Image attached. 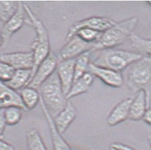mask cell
Here are the masks:
<instances>
[{"mask_svg":"<svg viewBox=\"0 0 151 150\" xmlns=\"http://www.w3.org/2000/svg\"><path fill=\"white\" fill-rule=\"evenodd\" d=\"M127 86L134 93H145L147 109L151 103V57H142L129 66L126 77Z\"/></svg>","mask_w":151,"mask_h":150,"instance_id":"cell-1","label":"cell"},{"mask_svg":"<svg viewBox=\"0 0 151 150\" xmlns=\"http://www.w3.org/2000/svg\"><path fill=\"white\" fill-rule=\"evenodd\" d=\"M40 97L53 119L66 106L68 100L63 93L56 70L38 90Z\"/></svg>","mask_w":151,"mask_h":150,"instance_id":"cell-2","label":"cell"},{"mask_svg":"<svg viewBox=\"0 0 151 150\" xmlns=\"http://www.w3.org/2000/svg\"><path fill=\"white\" fill-rule=\"evenodd\" d=\"M138 17L133 16L116 22L111 28L102 33L100 39L96 43V50L114 49L129 39L138 25Z\"/></svg>","mask_w":151,"mask_h":150,"instance_id":"cell-3","label":"cell"},{"mask_svg":"<svg viewBox=\"0 0 151 150\" xmlns=\"http://www.w3.org/2000/svg\"><path fill=\"white\" fill-rule=\"evenodd\" d=\"M142 58V56L140 53L125 50L108 49L101 50L98 56L91 63L98 66L121 72Z\"/></svg>","mask_w":151,"mask_h":150,"instance_id":"cell-4","label":"cell"},{"mask_svg":"<svg viewBox=\"0 0 151 150\" xmlns=\"http://www.w3.org/2000/svg\"><path fill=\"white\" fill-rule=\"evenodd\" d=\"M24 9L28 16L29 20V23L34 27L37 34L36 38L32 45V52L34 54V64L32 70V76L30 78V80H31L40 64L47 58L50 53V42L49 34L43 23L34 15L32 10L28 5H24Z\"/></svg>","mask_w":151,"mask_h":150,"instance_id":"cell-5","label":"cell"},{"mask_svg":"<svg viewBox=\"0 0 151 150\" xmlns=\"http://www.w3.org/2000/svg\"><path fill=\"white\" fill-rule=\"evenodd\" d=\"M116 21L107 17H91L78 21L72 25L67 35V41L73 37L78 30L89 29L99 32H104L115 25Z\"/></svg>","mask_w":151,"mask_h":150,"instance_id":"cell-6","label":"cell"},{"mask_svg":"<svg viewBox=\"0 0 151 150\" xmlns=\"http://www.w3.org/2000/svg\"><path fill=\"white\" fill-rule=\"evenodd\" d=\"M58 61L56 56L52 52L45 58L37 67L35 74L27 86L38 90L40 86L56 70Z\"/></svg>","mask_w":151,"mask_h":150,"instance_id":"cell-7","label":"cell"},{"mask_svg":"<svg viewBox=\"0 0 151 150\" xmlns=\"http://www.w3.org/2000/svg\"><path fill=\"white\" fill-rule=\"evenodd\" d=\"M96 50V43H88L74 35L67 40V43L60 51V56L63 60L75 59L85 52Z\"/></svg>","mask_w":151,"mask_h":150,"instance_id":"cell-8","label":"cell"},{"mask_svg":"<svg viewBox=\"0 0 151 150\" xmlns=\"http://www.w3.org/2000/svg\"><path fill=\"white\" fill-rule=\"evenodd\" d=\"M0 61L11 66L15 70H32L34 64V54L32 52L2 54Z\"/></svg>","mask_w":151,"mask_h":150,"instance_id":"cell-9","label":"cell"},{"mask_svg":"<svg viewBox=\"0 0 151 150\" xmlns=\"http://www.w3.org/2000/svg\"><path fill=\"white\" fill-rule=\"evenodd\" d=\"M88 72L98 77L105 84L113 88L122 87L124 82V78L121 72L98 66L91 62L89 64Z\"/></svg>","mask_w":151,"mask_h":150,"instance_id":"cell-10","label":"cell"},{"mask_svg":"<svg viewBox=\"0 0 151 150\" xmlns=\"http://www.w3.org/2000/svg\"><path fill=\"white\" fill-rule=\"evenodd\" d=\"M25 11L24 9V4L22 1H19V6L18 11L9 21L5 23L1 31L3 36V43L2 48L5 47L14 34L18 32L22 28L25 23L24 16H25Z\"/></svg>","mask_w":151,"mask_h":150,"instance_id":"cell-11","label":"cell"},{"mask_svg":"<svg viewBox=\"0 0 151 150\" xmlns=\"http://www.w3.org/2000/svg\"><path fill=\"white\" fill-rule=\"evenodd\" d=\"M75 59L63 60L58 64L56 72L64 94L66 95L73 86L74 81Z\"/></svg>","mask_w":151,"mask_h":150,"instance_id":"cell-12","label":"cell"},{"mask_svg":"<svg viewBox=\"0 0 151 150\" xmlns=\"http://www.w3.org/2000/svg\"><path fill=\"white\" fill-rule=\"evenodd\" d=\"M11 106H16L23 110H27L19 94L10 88L4 82L0 81V110Z\"/></svg>","mask_w":151,"mask_h":150,"instance_id":"cell-13","label":"cell"},{"mask_svg":"<svg viewBox=\"0 0 151 150\" xmlns=\"http://www.w3.org/2000/svg\"><path fill=\"white\" fill-rule=\"evenodd\" d=\"M40 103L45 117L48 125H49L54 150H72L70 146L68 145L67 141L62 137V135L60 134L59 131H58L56 126L54 124L53 118L51 117L49 111H47L41 97Z\"/></svg>","mask_w":151,"mask_h":150,"instance_id":"cell-14","label":"cell"},{"mask_svg":"<svg viewBox=\"0 0 151 150\" xmlns=\"http://www.w3.org/2000/svg\"><path fill=\"white\" fill-rule=\"evenodd\" d=\"M76 115L77 111L74 106L70 102L68 101L65 108L53 119L54 124L60 134L63 135L67 131L75 120Z\"/></svg>","mask_w":151,"mask_h":150,"instance_id":"cell-15","label":"cell"},{"mask_svg":"<svg viewBox=\"0 0 151 150\" xmlns=\"http://www.w3.org/2000/svg\"><path fill=\"white\" fill-rule=\"evenodd\" d=\"M132 101V98H127L120 102L113 108L107 120L109 126H114L129 119Z\"/></svg>","mask_w":151,"mask_h":150,"instance_id":"cell-16","label":"cell"},{"mask_svg":"<svg viewBox=\"0 0 151 150\" xmlns=\"http://www.w3.org/2000/svg\"><path fill=\"white\" fill-rule=\"evenodd\" d=\"M147 110L145 93L143 91H139L136 94L135 98L132 99L130 108L129 119L134 121H139L142 119Z\"/></svg>","mask_w":151,"mask_h":150,"instance_id":"cell-17","label":"cell"},{"mask_svg":"<svg viewBox=\"0 0 151 150\" xmlns=\"http://www.w3.org/2000/svg\"><path fill=\"white\" fill-rule=\"evenodd\" d=\"M94 77L93 75L87 71L80 79L76 81L73 83L69 93L67 95V99L68 100L74 97L87 92L92 84L93 83Z\"/></svg>","mask_w":151,"mask_h":150,"instance_id":"cell-18","label":"cell"},{"mask_svg":"<svg viewBox=\"0 0 151 150\" xmlns=\"http://www.w3.org/2000/svg\"><path fill=\"white\" fill-rule=\"evenodd\" d=\"M31 76L32 70H17L11 80L5 83L12 90L17 91L28 85Z\"/></svg>","mask_w":151,"mask_h":150,"instance_id":"cell-19","label":"cell"},{"mask_svg":"<svg viewBox=\"0 0 151 150\" xmlns=\"http://www.w3.org/2000/svg\"><path fill=\"white\" fill-rule=\"evenodd\" d=\"M19 95L27 110H32L40 101L39 91L29 86H26L21 90Z\"/></svg>","mask_w":151,"mask_h":150,"instance_id":"cell-20","label":"cell"},{"mask_svg":"<svg viewBox=\"0 0 151 150\" xmlns=\"http://www.w3.org/2000/svg\"><path fill=\"white\" fill-rule=\"evenodd\" d=\"M27 144L28 150H48L39 131L32 128L27 132Z\"/></svg>","mask_w":151,"mask_h":150,"instance_id":"cell-21","label":"cell"},{"mask_svg":"<svg viewBox=\"0 0 151 150\" xmlns=\"http://www.w3.org/2000/svg\"><path fill=\"white\" fill-rule=\"evenodd\" d=\"M91 52H85L75 59L74 83L88 71L89 64L91 63Z\"/></svg>","mask_w":151,"mask_h":150,"instance_id":"cell-22","label":"cell"},{"mask_svg":"<svg viewBox=\"0 0 151 150\" xmlns=\"http://www.w3.org/2000/svg\"><path fill=\"white\" fill-rule=\"evenodd\" d=\"M130 43L134 49L139 52L151 56V39H145L132 33L129 37Z\"/></svg>","mask_w":151,"mask_h":150,"instance_id":"cell-23","label":"cell"},{"mask_svg":"<svg viewBox=\"0 0 151 150\" xmlns=\"http://www.w3.org/2000/svg\"><path fill=\"white\" fill-rule=\"evenodd\" d=\"M19 1H0V21L6 23L18 11Z\"/></svg>","mask_w":151,"mask_h":150,"instance_id":"cell-24","label":"cell"},{"mask_svg":"<svg viewBox=\"0 0 151 150\" xmlns=\"http://www.w3.org/2000/svg\"><path fill=\"white\" fill-rule=\"evenodd\" d=\"M21 108L11 106L4 109V116L6 124L14 126L18 124L22 120V112Z\"/></svg>","mask_w":151,"mask_h":150,"instance_id":"cell-25","label":"cell"},{"mask_svg":"<svg viewBox=\"0 0 151 150\" xmlns=\"http://www.w3.org/2000/svg\"><path fill=\"white\" fill-rule=\"evenodd\" d=\"M103 32L89 29H81L75 34L84 41L88 43H96L100 39Z\"/></svg>","mask_w":151,"mask_h":150,"instance_id":"cell-26","label":"cell"},{"mask_svg":"<svg viewBox=\"0 0 151 150\" xmlns=\"http://www.w3.org/2000/svg\"><path fill=\"white\" fill-rule=\"evenodd\" d=\"M14 72L15 70L11 66L0 61V81L4 83L8 82L11 80Z\"/></svg>","mask_w":151,"mask_h":150,"instance_id":"cell-27","label":"cell"},{"mask_svg":"<svg viewBox=\"0 0 151 150\" xmlns=\"http://www.w3.org/2000/svg\"><path fill=\"white\" fill-rule=\"evenodd\" d=\"M6 125L7 124L4 116V110H0V139H3Z\"/></svg>","mask_w":151,"mask_h":150,"instance_id":"cell-28","label":"cell"},{"mask_svg":"<svg viewBox=\"0 0 151 150\" xmlns=\"http://www.w3.org/2000/svg\"><path fill=\"white\" fill-rule=\"evenodd\" d=\"M111 148H116L120 150H137L134 148L130 147V146H129L127 145H125L124 144H122V143H119V142L112 143V144L111 145Z\"/></svg>","mask_w":151,"mask_h":150,"instance_id":"cell-29","label":"cell"},{"mask_svg":"<svg viewBox=\"0 0 151 150\" xmlns=\"http://www.w3.org/2000/svg\"><path fill=\"white\" fill-rule=\"evenodd\" d=\"M0 150H15V148L11 144L0 139Z\"/></svg>","mask_w":151,"mask_h":150,"instance_id":"cell-30","label":"cell"},{"mask_svg":"<svg viewBox=\"0 0 151 150\" xmlns=\"http://www.w3.org/2000/svg\"><path fill=\"white\" fill-rule=\"evenodd\" d=\"M142 120L147 124L151 126V108H148L142 118Z\"/></svg>","mask_w":151,"mask_h":150,"instance_id":"cell-31","label":"cell"},{"mask_svg":"<svg viewBox=\"0 0 151 150\" xmlns=\"http://www.w3.org/2000/svg\"><path fill=\"white\" fill-rule=\"evenodd\" d=\"M3 43V36H2V34H1V32H0V49H1V48H2Z\"/></svg>","mask_w":151,"mask_h":150,"instance_id":"cell-32","label":"cell"},{"mask_svg":"<svg viewBox=\"0 0 151 150\" xmlns=\"http://www.w3.org/2000/svg\"><path fill=\"white\" fill-rule=\"evenodd\" d=\"M149 143L150 147V148H151V135L149 137Z\"/></svg>","mask_w":151,"mask_h":150,"instance_id":"cell-33","label":"cell"},{"mask_svg":"<svg viewBox=\"0 0 151 150\" xmlns=\"http://www.w3.org/2000/svg\"><path fill=\"white\" fill-rule=\"evenodd\" d=\"M110 150H120V149H116V148H113L110 147Z\"/></svg>","mask_w":151,"mask_h":150,"instance_id":"cell-34","label":"cell"},{"mask_svg":"<svg viewBox=\"0 0 151 150\" xmlns=\"http://www.w3.org/2000/svg\"><path fill=\"white\" fill-rule=\"evenodd\" d=\"M147 3H149V5L151 6V1H147Z\"/></svg>","mask_w":151,"mask_h":150,"instance_id":"cell-35","label":"cell"},{"mask_svg":"<svg viewBox=\"0 0 151 150\" xmlns=\"http://www.w3.org/2000/svg\"><path fill=\"white\" fill-rule=\"evenodd\" d=\"M150 28H151V23L150 24Z\"/></svg>","mask_w":151,"mask_h":150,"instance_id":"cell-36","label":"cell"}]
</instances>
